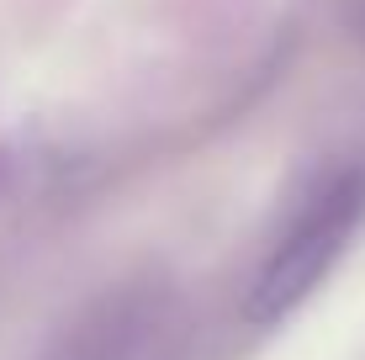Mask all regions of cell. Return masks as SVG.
Masks as SVG:
<instances>
[{"instance_id": "2", "label": "cell", "mask_w": 365, "mask_h": 360, "mask_svg": "<svg viewBox=\"0 0 365 360\" xmlns=\"http://www.w3.org/2000/svg\"><path fill=\"white\" fill-rule=\"evenodd\" d=\"M175 355V297L159 281H122L96 292L69 324L53 329L32 360H170Z\"/></svg>"}, {"instance_id": "1", "label": "cell", "mask_w": 365, "mask_h": 360, "mask_svg": "<svg viewBox=\"0 0 365 360\" xmlns=\"http://www.w3.org/2000/svg\"><path fill=\"white\" fill-rule=\"evenodd\" d=\"M360 217H365L360 170H329L323 180H312L292 202L281 233L255 265V281L244 297L249 324H281L286 313H297L312 297V287H323V276L339 265V254L349 250Z\"/></svg>"}]
</instances>
